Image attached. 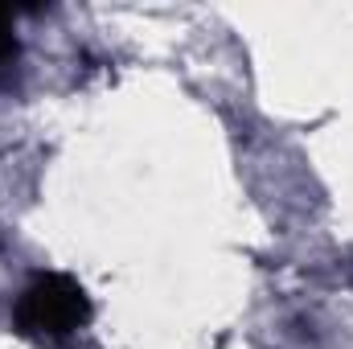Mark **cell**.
I'll use <instances>...</instances> for the list:
<instances>
[{
  "label": "cell",
  "instance_id": "6da1fadb",
  "mask_svg": "<svg viewBox=\"0 0 353 349\" xmlns=\"http://www.w3.org/2000/svg\"><path fill=\"white\" fill-rule=\"evenodd\" d=\"M90 317V300L79 279L70 275H37L21 300H17V329L29 337H70L74 329H83Z\"/></svg>",
  "mask_w": 353,
  "mask_h": 349
},
{
  "label": "cell",
  "instance_id": "7a4b0ae2",
  "mask_svg": "<svg viewBox=\"0 0 353 349\" xmlns=\"http://www.w3.org/2000/svg\"><path fill=\"white\" fill-rule=\"evenodd\" d=\"M17 58V41H12V8L0 4V70Z\"/></svg>",
  "mask_w": 353,
  "mask_h": 349
}]
</instances>
